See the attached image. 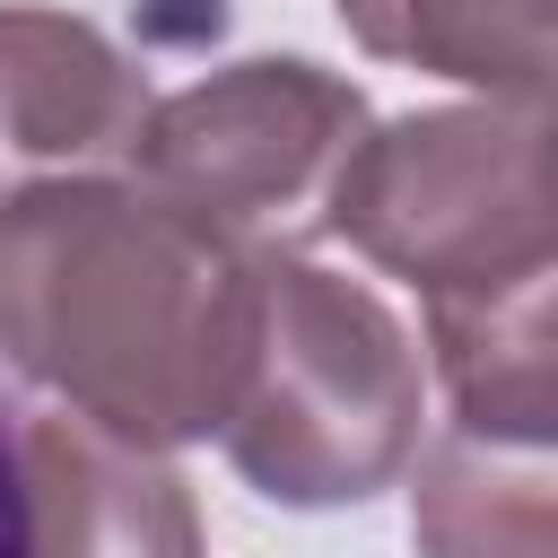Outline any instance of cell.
Wrapping results in <instances>:
<instances>
[{
    "mask_svg": "<svg viewBox=\"0 0 558 558\" xmlns=\"http://www.w3.org/2000/svg\"><path fill=\"white\" fill-rule=\"evenodd\" d=\"M262 262L148 183H35L0 201V357L131 445L227 436L262 340Z\"/></svg>",
    "mask_w": 558,
    "mask_h": 558,
    "instance_id": "6da1fadb",
    "label": "cell"
},
{
    "mask_svg": "<svg viewBox=\"0 0 558 558\" xmlns=\"http://www.w3.org/2000/svg\"><path fill=\"white\" fill-rule=\"evenodd\" d=\"M227 462L270 506H357L418 453V349L401 314L305 253L262 262V340L227 418Z\"/></svg>",
    "mask_w": 558,
    "mask_h": 558,
    "instance_id": "7a4b0ae2",
    "label": "cell"
},
{
    "mask_svg": "<svg viewBox=\"0 0 558 558\" xmlns=\"http://www.w3.org/2000/svg\"><path fill=\"white\" fill-rule=\"evenodd\" d=\"M331 235L418 296H480L558 262V113L427 105L366 131Z\"/></svg>",
    "mask_w": 558,
    "mask_h": 558,
    "instance_id": "3957f363",
    "label": "cell"
},
{
    "mask_svg": "<svg viewBox=\"0 0 558 558\" xmlns=\"http://www.w3.org/2000/svg\"><path fill=\"white\" fill-rule=\"evenodd\" d=\"M366 96L323 61H235L166 96L140 131V183L209 218L244 253H296L331 235L340 174L366 140Z\"/></svg>",
    "mask_w": 558,
    "mask_h": 558,
    "instance_id": "277c9868",
    "label": "cell"
},
{
    "mask_svg": "<svg viewBox=\"0 0 558 558\" xmlns=\"http://www.w3.org/2000/svg\"><path fill=\"white\" fill-rule=\"evenodd\" d=\"M148 78L70 9H0V201L140 157Z\"/></svg>",
    "mask_w": 558,
    "mask_h": 558,
    "instance_id": "5b68a950",
    "label": "cell"
},
{
    "mask_svg": "<svg viewBox=\"0 0 558 558\" xmlns=\"http://www.w3.org/2000/svg\"><path fill=\"white\" fill-rule=\"evenodd\" d=\"M26 480H35V558H201L192 480L78 410L26 418Z\"/></svg>",
    "mask_w": 558,
    "mask_h": 558,
    "instance_id": "8992f818",
    "label": "cell"
},
{
    "mask_svg": "<svg viewBox=\"0 0 558 558\" xmlns=\"http://www.w3.org/2000/svg\"><path fill=\"white\" fill-rule=\"evenodd\" d=\"M427 349L453 427L506 445H558V262L480 296H427Z\"/></svg>",
    "mask_w": 558,
    "mask_h": 558,
    "instance_id": "52a82bcc",
    "label": "cell"
},
{
    "mask_svg": "<svg viewBox=\"0 0 558 558\" xmlns=\"http://www.w3.org/2000/svg\"><path fill=\"white\" fill-rule=\"evenodd\" d=\"M340 26L401 70L558 113V0H331Z\"/></svg>",
    "mask_w": 558,
    "mask_h": 558,
    "instance_id": "ba28073f",
    "label": "cell"
},
{
    "mask_svg": "<svg viewBox=\"0 0 558 558\" xmlns=\"http://www.w3.org/2000/svg\"><path fill=\"white\" fill-rule=\"evenodd\" d=\"M418 558H558V445L445 427L410 488Z\"/></svg>",
    "mask_w": 558,
    "mask_h": 558,
    "instance_id": "9c48e42d",
    "label": "cell"
},
{
    "mask_svg": "<svg viewBox=\"0 0 558 558\" xmlns=\"http://www.w3.org/2000/svg\"><path fill=\"white\" fill-rule=\"evenodd\" d=\"M0 558H35V480H26V410L0 384Z\"/></svg>",
    "mask_w": 558,
    "mask_h": 558,
    "instance_id": "30bf717a",
    "label": "cell"
}]
</instances>
